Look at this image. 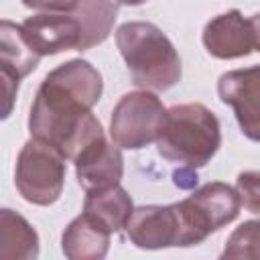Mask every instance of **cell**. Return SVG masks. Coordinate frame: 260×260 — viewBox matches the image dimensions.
Returning a JSON list of instances; mask_svg holds the SVG:
<instances>
[{"mask_svg":"<svg viewBox=\"0 0 260 260\" xmlns=\"http://www.w3.org/2000/svg\"><path fill=\"white\" fill-rule=\"evenodd\" d=\"M100 71L81 59L55 67L41 83L30 106V136L55 148L65 160L104 134L91 108L102 95Z\"/></svg>","mask_w":260,"mask_h":260,"instance_id":"1","label":"cell"},{"mask_svg":"<svg viewBox=\"0 0 260 260\" xmlns=\"http://www.w3.org/2000/svg\"><path fill=\"white\" fill-rule=\"evenodd\" d=\"M116 43L134 85L165 91L181 81V59L156 24L126 22L116 30Z\"/></svg>","mask_w":260,"mask_h":260,"instance_id":"2","label":"cell"},{"mask_svg":"<svg viewBox=\"0 0 260 260\" xmlns=\"http://www.w3.org/2000/svg\"><path fill=\"white\" fill-rule=\"evenodd\" d=\"M154 142L162 158L197 169L207 165L221 144L219 122L203 104H179L165 112Z\"/></svg>","mask_w":260,"mask_h":260,"instance_id":"3","label":"cell"},{"mask_svg":"<svg viewBox=\"0 0 260 260\" xmlns=\"http://www.w3.org/2000/svg\"><path fill=\"white\" fill-rule=\"evenodd\" d=\"M240 197L234 187L225 183H207L193 191L187 199L173 203L179 238L177 246H197L209 234L234 221L240 213Z\"/></svg>","mask_w":260,"mask_h":260,"instance_id":"4","label":"cell"},{"mask_svg":"<svg viewBox=\"0 0 260 260\" xmlns=\"http://www.w3.org/2000/svg\"><path fill=\"white\" fill-rule=\"evenodd\" d=\"M14 185L28 203H55L65 185V158L49 144L30 138L18 152Z\"/></svg>","mask_w":260,"mask_h":260,"instance_id":"5","label":"cell"},{"mask_svg":"<svg viewBox=\"0 0 260 260\" xmlns=\"http://www.w3.org/2000/svg\"><path fill=\"white\" fill-rule=\"evenodd\" d=\"M165 112L167 110L162 102L148 89L122 95L110 120L112 142L120 148L130 150L144 148L146 144L156 140Z\"/></svg>","mask_w":260,"mask_h":260,"instance_id":"6","label":"cell"},{"mask_svg":"<svg viewBox=\"0 0 260 260\" xmlns=\"http://www.w3.org/2000/svg\"><path fill=\"white\" fill-rule=\"evenodd\" d=\"M203 45L217 59L248 57L260 47L258 14L244 16L240 10H230L211 18L203 28Z\"/></svg>","mask_w":260,"mask_h":260,"instance_id":"7","label":"cell"},{"mask_svg":"<svg viewBox=\"0 0 260 260\" xmlns=\"http://www.w3.org/2000/svg\"><path fill=\"white\" fill-rule=\"evenodd\" d=\"M217 93L223 104L234 108L242 132L250 140H258V93H260V69L256 65L246 69H234L219 77Z\"/></svg>","mask_w":260,"mask_h":260,"instance_id":"8","label":"cell"},{"mask_svg":"<svg viewBox=\"0 0 260 260\" xmlns=\"http://www.w3.org/2000/svg\"><path fill=\"white\" fill-rule=\"evenodd\" d=\"M75 175L77 183L89 191H102L120 183L124 173V158L120 146L106 140V134L91 140L83 146L75 158Z\"/></svg>","mask_w":260,"mask_h":260,"instance_id":"9","label":"cell"},{"mask_svg":"<svg viewBox=\"0 0 260 260\" xmlns=\"http://www.w3.org/2000/svg\"><path fill=\"white\" fill-rule=\"evenodd\" d=\"M20 26L39 57L77 49L79 45V22L73 12H39Z\"/></svg>","mask_w":260,"mask_h":260,"instance_id":"10","label":"cell"},{"mask_svg":"<svg viewBox=\"0 0 260 260\" xmlns=\"http://www.w3.org/2000/svg\"><path fill=\"white\" fill-rule=\"evenodd\" d=\"M128 238L142 250H160L177 246L179 225L173 205H142L132 209L126 221Z\"/></svg>","mask_w":260,"mask_h":260,"instance_id":"11","label":"cell"},{"mask_svg":"<svg viewBox=\"0 0 260 260\" xmlns=\"http://www.w3.org/2000/svg\"><path fill=\"white\" fill-rule=\"evenodd\" d=\"M110 232L87 213L77 215L63 232L61 248L69 260H100L108 254Z\"/></svg>","mask_w":260,"mask_h":260,"instance_id":"12","label":"cell"},{"mask_svg":"<svg viewBox=\"0 0 260 260\" xmlns=\"http://www.w3.org/2000/svg\"><path fill=\"white\" fill-rule=\"evenodd\" d=\"M73 14L79 22L77 51H87L108 39L116 22L118 6L112 0H77Z\"/></svg>","mask_w":260,"mask_h":260,"instance_id":"13","label":"cell"},{"mask_svg":"<svg viewBox=\"0 0 260 260\" xmlns=\"http://www.w3.org/2000/svg\"><path fill=\"white\" fill-rule=\"evenodd\" d=\"M132 209V199L120 185L102 191H89L83 203V213L104 225L110 234H116L126 225Z\"/></svg>","mask_w":260,"mask_h":260,"instance_id":"14","label":"cell"},{"mask_svg":"<svg viewBox=\"0 0 260 260\" xmlns=\"http://www.w3.org/2000/svg\"><path fill=\"white\" fill-rule=\"evenodd\" d=\"M39 256L35 228L16 211L0 209V260H30Z\"/></svg>","mask_w":260,"mask_h":260,"instance_id":"15","label":"cell"},{"mask_svg":"<svg viewBox=\"0 0 260 260\" xmlns=\"http://www.w3.org/2000/svg\"><path fill=\"white\" fill-rule=\"evenodd\" d=\"M39 59L41 57L28 45L22 26L12 20H0V69L20 81L37 69Z\"/></svg>","mask_w":260,"mask_h":260,"instance_id":"16","label":"cell"},{"mask_svg":"<svg viewBox=\"0 0 260 260\" xmlns=\"http://www.w3.org/2000/svg\"><path fill=\"white\" fill-rule=\"evenodd\" d=\"M223 258H258V221L242 223L228 240Z\"/></svg>","mask_w":260,"mask_h":260,"instance_id":"17","label":"cell"},{"mask_svg":"<svg viewBox=\"0 0 260 260\" xmlns=\"http://www.w3.org/2000/svg\"><path fill=\"white\" fill-rule=\"evenodd\" d=\"M236 193L240 197V203L246 205L252 213H258L260 209V189H258V173L248 171L238 177Z\"/></svg>","mask_w":260,"mask_h":260,"instance_id":"18","label":"cell"},{"mask_svg":"<svg viewBox=\"0 0 260 260\" xmlns=\"http://www.w3.org/2000/svg\"><path fill=\"white\" fill-rule=\"evenodd\" d=\"M18 79L10 75L8 71L0 69V122L6 120L16 104V93H18Z\"/></svg>","mask_w":260,"mask_h":260,"instance_id":"19","label":"cell"},{"mask_svg":"<svg viewBox=\"0 0 260 260\" xmlns=\"http://www.w3.org/2000/svg\"><path fill=\"white\" fill-rule=\"evenodd\" d=\"M22 4L39 12H73L77 0H22Z\"/></svg>","mask_w":260,"mask_h":260,"instance_id":"20","label":"cell"},{"mask_svg":"<svg viewBox=\"0 0 260 260\" xmlns=\"http://www.w3.org/2000/svg\"><path fill=\"white\" fill-rule=\"evenodd\" d=\"M118 4H126V6H136V4H142L146 0H116Z\"/></svg>","mask_w":260,"mask_h":260,"instance_id":"21","label":"cell"}]
</instances>
